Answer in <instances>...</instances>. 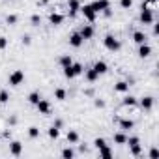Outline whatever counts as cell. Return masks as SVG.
Segmentation results:
<instances>
[{
  "mask_svg": "<svg viewBox=\"0 0 159 159\" xmlns=\"http://www.w3.org/2000/svg\"><path fill=\"white\" fill-rule=\"evenodd\" d=\"M155 17H153V11L150 10V6H146L142 2V8H140V23L142 25H153Z\"/></svg>",
  "mask_w": 159,
  "mask_h": 159,
  "instance_id": "cell-1",
  "label": "cell"
},
{
  "mask_svg": "<svg viewBox=\"0 0 159 159\" xmlns=\"http://www.w3.org/2000/svg\"><path fill=\"white\" fill-rule=\"evenodd\" d=\"M103 43H105V47H107L109 51H112V52H116V51L122 47V45H120V41H118L112 34H107V36H105V39H103Z\"/></svg>",
  "mask_w": 159,
  "mask_h": 159,
  "instance_id": "cell-2",
  "label": "cell"
},
{
  "mask_svg": "<svg viewBox=\"0 0 159 159\" xmlns=\"http://www.w3.org/2000/svg\"><path fill=\"white\" fill-rule=\"evenodd\" d=\"M25 83V71L21 69H15L11 75H10V86H19Z\"/></svg>",
  "mask_w": 159,
  "mask_h": 159,
  "instance_id": "cell-3",
  "label": "cell"
},
{
  "mask_svg": "<svg viewBox=\"0 0 159 159\" xmlns=\"http://www.w3.org/2000/svg\"><path fill=\"white\" fill-rule=\"evenodd\" d=\"M81 13H83V15H84V19H86V21H90V23H94V21H96V15H98V13L92 10V6H90V4L81 6Z\"/></svg>",
  "mask_w": 159,
  "mask_h": 159,
  "instance_id": "cell-4",
  "label": "cell"
},
{
  "mask_svg": "<svg viewBox=\"0 0 159 159\" xmlns=\"http://www.w3.org/2000/svg\"><path fill=\"white\" fill-rule=\"evenodd\" d=\"M83 43H84V39H83V36L79 34V32H73V34L69 36V45H71V47L79 49V47H81Z\"/></svg>",
  "mask_w": 159,
  "mask_h": 159,
  "instance_id": "cell-5",
  "label": "cell"
},
{
  "mask_svg": "<svg viewBox=\"0 0 159 159\" xmlns=\"http://www.w3.org/2000/svg\"><path fill=\"white\" fill-rule=\"evenodd\" d=\"M67 8H69V15L75 17L81 11V2H79V0H67Z\"/></svg>",
  "mask_w": 159,
  "mask_h": 159,
  "instance_id": "cell-6",
  "label": "cell"
},
{
  "mask_svg": "<svg viewBox=\"0 0 159 159\" xmlns=\"http://www.w3.org/2000/svg\"><path fill=\"white\" fill-rule=\"evenodd\" d=\"M92 6V10L96 11V13H99V11H103L105 8H111V4H109V0H96L94 4H90Z\"/></svg>",
  "mask_w": 159,
  "mask_h": 159,
  "instance_id": "cell-7",
  "label": "cell"
},
{
  "mask_svg": "<svg viewBox=\"0 0 159 159\" xmlns=\"http://www.w3.org/2000/svg\"><path fill=\"white\" fill-rule=\"evenodd\" d=\"M36 107H38L39 114H49V112H51V103H49L47 99H39V101L36 103Z\"/></svg>",
  "mask_w": 159,
  "mask_h": 159,
  "instance_id": "cell-8",
  "label": "cell"
},
{
  "mask_svg": "<svg viewBox=\"0 0 159 159\" xmlns=\"http://www.w3.org/2000/svg\"><path fill=\"white\" fill-rule=\"evenodd\" d=\"M10 153L15 155V157H19V155L23 153V144H21L19 140H13V142L10 144Z\"/></svg>",
  "mask_w": 159,
  "mask_h": 159,
  "instance_id": "cell-9",
  "label": "cell"
},
{
  "mask_svg": "<svg viewBox=\"0 0 159 159\" xmlns=\"http://www.w3.org/2000/svg\"><path fill=\"white\" fill-rule=\"evenodd\" d=\"M83 36V39H92L94 38V26H90V25H84L83 28H81V32H79Z\"/></svg>",
  "mask_w": 159,
  "mask_h": 159,
  "instance_id": "cell-10",
  "label": "cell"
},
{
  "mask_svg": "<svg viewBox=\"0 0 159 159\" xmlns=\"http://www.w3.org/2000/svg\"><path fill=\"white\" fill-rule=\"evenodd\" d=\"M150 54H152V47H150L148 43L139 45V56H140V58H148Z\"/></svg>",
  "mask_w": 159,
  "mask_h": 159,
  "instance_id": "cell-11",
  "label": "cell"
},
{
  "mask_svg": "<svg viewBox=\"0 0 159 159\" xmlns=\"http://www.w3.org/2000/svg\"><path fill=\"white\" fill-rule=\"evenodd\" d=\"M49 23L54 25V26H58V25L64 23V15H62V13H51V15H49Z\"/></svg>",
  "mask_w": 159,
  "mask_h": 159,
  "instance_id": "cell-12",
  "label": "cell"
},
{
  "mask_svg": "<svg viewBox=\"0 0 159 159\" xmlns=\"http://www.w3.org/2000/svg\"><path fill=\"white\" fill-rule=\"evenodd\" d=\"M140 107H142L144 111H150V109L153 107V98H152V96L142 98V99H140Z\"/></svg>",
  "mask_w": 159,
  "mask_h": 159,
  "instance_id": "cell-13",
  "label": "cell"
},
{
  "mask_svg": "<svg viewBox=\"0 0 159 159\" xmlns=\"http://www.w3.org/2000/svg\"><path fill=\"white\" fill-rule=\"evenodd\" d=\"M133 41H135L137 45H142V43H146V34H144V32H140V30H137V32L133 34Z\"/></svg>",
  "mask_w": 159,
  "mask_h": 159,
  "instance_id": "cell-14",
  "label": "cell"
},
{
  "mask_svg": "<svg viewBox=\"0 0 159 159\" xmlns=\"http://www.w3.org/2000/svg\"><path fill=\"white\" fill-rule=\"evenodd\" d=\"M92 67L96 69V73H98V75H103V73H107V69H109L105 62H96V64H94Z\"/></svg>",
  "mask_w": 159,
  "mask_h": 159,
  "instance_id": "cell-15",
  "label": "cell"
},
{
  "mask_svg": "<svg viewBox=\"0 0 159 159\" xmlns=\"http://www.w3.org/2000/svg\"><path fill=\"white\" fill-rule=\"evenodd\" d=\"M114 90L120 92V94H124V92L129 90V83H125V81H118V83L114 84Z\"/></svg>",
  "mask_w": 159,
  "mask_h": 159,
  "instance_id": "cell-16",
  "label": "cell"
},
{
  "mask_svg": "<svg viewBox=\"0 0 159 159\" xmlns=\"http://www.w3.org/2000/svg\"><path fill=\"white\" fill-rule=\"evenodd\" d=\"M98 77H99V75L96 73V69H94V67L86 69V81H88V83H96V81H98Z\"/></svg>",
  "mask_w": 159,
  "mask_h": 159,
  "instance_id": "cell-17",
  "label": "cell"
},
{
  "mask_svg": "<svg viewBox=\"0 0 159 159\" xmlns=\"http://www.w3.org/2000/svg\"><path fill=\"white\" fill-rule=\"evenodd\" d=\"M71 64H73L71 54H64V56H60V66H62V67H67V66H71Z\"/></svg>",
  "mask_w": 159,
  "mask_h": 159,
  "instance_id": "cell-18",
  "label": "cell"
},
{
  "mask_svg": "<svg viewBox=\"0 0 159 159\" xmlns=\"http://www.w3.org/2000/svg\"><path fill=\"white\" fill-rule=\"evenodd\" d=\"M133 125H135V124H133V120H127V118H122V120H120V127H122L124 131L133 129Z\"/></svg>",
  "mask_w": 159,
  "mask_h": 159,
  "instance_id": "cell-19",
  "label": "cell"
},
{
  "mask_svg": "<svg viewBox=\"0 0 159 159\" xmlns=\"http://www.w3.org/2000/svg\"><path fill=\"white\" fill-rule=\"evenodd\" d=\"M66 96H67V92H66L64 88H56V90H54V99L64 101V99H66Z\"/></svg>",
  "mask_w": 159,
  "mask_h": 159,
  "instance_id": "cell-20",
  "label": "cell"
},
{
  "mask_svg": "<svg viewBox=\"0 0 159 159\" xmlns=\"http://www.w3.org/2000/svg\"><path fill=\"white\" fill-rule=\"evenodd\" d=\"M67 142H71V144L79 142V133L73 131V129H69V131H67Z\"/></svg>",
  "mask_w": 159,
  "mask_h": 159,
  "instance_id": "cell-21",
  "label": "cell"
},
{
  "mask_svg": "<svg viewBox=\"0 0 159 159\" xmlns=\"http://www.w3.org/2000/svg\"><path fill=\"white\" fill-rule=\"evenodd\" d=\"M99 155L105 157V159H111V157H112V150H111L109 146H103V148H99Z\"/></svg>",
  "mask_w": 159,
  "mask_h": 159,
  "instance_id": "cell-22",
  "label": "cell"
},
{
  "mask_svg": "<svg viewBox=\"0 0 159 159\" xmlns=\"http://www.w3.org/2000/svg\"><path fill=\"white\" fill-rule=\"evenodd\" d=\"M125 107H135L137 105V98H133V96H127V98H124V101H122Z\"/></svg>",
  "mask_w": 159,
  "mask_h": 159,
  "instance_id": "cell-23",
  "label": "cell"
},
{
  "mask_svg": "<svg viewBox=\"0 0 159 159\" xmlns=\"http://www.w3.org/2000/svg\"><path fill=\"white\" fill-rule=\"evenodd\" d=\"M28 137H30V139H38V137H39V129H38L36 125H30V127H28Z\"/></svg>",
  "mask_w": 159,
  "mask_h": 159,
  "instance_id": "cell-24",
  "label": "cell"
},
{
  "mask_svg": "<svg viewBox=\"0 0 159 159\" xmlns=\"http://www.w3.org/2000/svg\"><path fill=\"white\" fill-rule=\"evenodd\" d=\"M47 133H49V137H51V139H58V135H60V129H58L56 125H51Z\"/></svg>",
  "mask_w": 159,
  "mask_h": 159,
  "instance_id": "cell-25",
  "label": "cell"
},
{
  "mask_svg": "<svg viewBox=\"0 0 159 159\" xmlns=\"http://www.w3.org/2000/svg\"><path fill=\"white\" fill-rule=\"evenodd\" d=\"M129 148H131V153H133L135 157H139V155L142 153V148H140V142H139V144H131Z\"/></svg>",
  "mask_w": 159,
  "mask_h": 159,
  "instance_id": "cell-26",
  "label": "cell"
},
{
  "mask_svg": "<svg viewBox=\"0 0 159 159\" xmlns=\"http://www.w3.org/2000/svg\"><path fill=\"white\" fill-rule=\"evenodd\" d=\"M39 99H41V98H39V92H32V94L28 96V103H32V105H36Z\"/></svg>",
  "mask_w": 159,
  "mask_h": 159,
  "instance_id": "cell-27",
  "label": "cell"
},
{
  "mask_svg": "<svg viewBox=\"0 0 159 159\" xmlns=\"http://www.w3.org/2000/svg\"><path fill=\"white\" fill-rule=\"evenodd\" d=\"M125 140H127V137H125L124 133H116V135H114V142H116V144H125Z\"/></svg>",
  "mask_w": 159,
  "mask_h": 159,
  "instance_id": "cell-28",
  "label": "cell"
},
{
  "mask_svg": "<svg viewBox=\"0 0 159 159\" xmlns=\"http://www.w3.org/2000/svg\"><path fill=\"white\" fill-rule=\"evenodd\" d=\"M10 101V92L8 90H0V103H8Z\"/></svg>",
  "mask_w": 159,
  "mask_h": 159,
  "instance_id": "cell-29",
  "label": "cell"
},
{
  "mask_svg": "<svg viewBox=\"0 0 159 159\" xmlns=\"http://www.w3.org/2000/svg\"><path fill=\"white\" fill-rule=\"evenodd\" d=\"M71 69H73V73H75V77L77 75H81L84 69H83V64H71Z\"/></svg>",
  "mask_w": 159,
  "mask_h": 159,
  "instance_id": "cell-30",
  "label": "cell"
},
{
  "mask_svg": "<svg viewBox=\"0 0 159 159\" xmlns=\"http://www.w3.org/2000/svg\"><path fill=\"white\" fill-rule=\"evenodd\" d=\"M73 155H75V152H73L71 148H64V150H62V157H64V159H71Z\"/></svg>",
  "mask_w": 159,
  "mask_h": 159,
  "instance_id": "cell-31",
  "label": "cell"
},
{
  "mask_svg": "<svg viewBox=\"0 0 159 159\" xmlns=\"http://www.w3.org/2000/svg\"><path fill=\"white\" fill-rule=\"evenodd\" d=\"M64 77H66V79H73V77H75V73H73V69H71V66H67V67H64Z\"/></svg>",
  "mask_w": 159,
  "mask_h": 159,
  "instance_id": "cell-32",
  "label": "cell"
},
{
  "mask_svg": "<svg viewBox=\"0 0 159 159\" xmlns=\"http://www.w3.org/2000/svg\"><path fill=\"white\" fill-rule=\"evenodd\" d=\"M94 146L99 150V148H103V146H107V142H105V139H101V137H98L96 140H94Z\"/></svg>",
  "mask_w": 159,
  "mask_h": 159,
  "instance_id": "cell-33",
  "label": "cell"
},
{
  "mask_svg": "<svg viewBox=\"0 0 159 159\" xmlns=\"http://www.w3.org/2000/svg\"><path fill=\"white\" fill-rule=\"evenodd\" d=\"M120 6H122V10H129L133 6V0H120Z\"/></svg>",
  "mask_w": 159,
  "mask_h": 159,
  "instance_id": "cell-34",
  "label": "cell"
},
{
  "mask_svg": "<svg viewBox=\"0 0 159 159\" xmlns=\"http://www.w3.org/2000/svg\"><path fill=\"white\" fill-rule=\"evenodd\" d=\"M6 23H8V25H15V23H17V15H8V17H6Z\"/></svg>",
  "mask_w": 159,
  "mask_h": 159,
  "instance_id": "cell-35",
  "label": "cell"
},
{
  "mask_svg": "<svg viewBox=\"0 0 159 159\" xmlns=\"http://www.w3.org/2000/svg\"><path fill=\"white\" fill-rule=\"evenodd\" d=\"M6 47H8V38L0 36V49H6Z\"/></svg>",
  "mask_w": 159,
  "mask_h": 159,
  "instance_id": "cell-36",
  "label": "cell"
},
{
  "mask_svg": "<svg viewBox=\"0 0 159 159\" xmlns=\"http://www.w3.org/2000/svg\"><path fill=\"white\" fill-rule=\"evenodd\" d=\"M30 23H32V25H39V23H41V17H39V15H32V17H30Z\"/></svg>",
  "mask_w": 159,
  "mask_h": 159,
  "instance_id": "cell-37",
  "label": "cell"
},
{
  "mask_svg": "<svg viewBox=\"0 0 159 159\" xmlns=\"http://www.w3.org/2000/svg\"><path fill=\"white\" fill-rule=\"evenodd\" d=\"M157 157H159L157 148H152V150H150V159H157Z\"/></svg>",
  "mask_w": 159,
  "mask_h": 159,
  "instance_id": "cell-38",
  "label": "cell"
},
{
  "mask_svg": "<svg viewBox=\"0 0 159 159\" xmlns=\"http://www.w3.org/2000/svg\"><path fill=\"white\" fill-rule=\"evenodd\" d=\"M30 43H32L30 36H23V45H30Z\"/></svg>",
  "mask_w": 159,
  "mask_h": 159,
  "instance_id": "cell-39",
  "label": "cell"
},
{
  "mask_svg": "<svg viewBox=\"0 0 159 159\" xmlns=\"http://www.w3.org/2000/svg\"><path fill=\"white\" fill-rule=\"evenodd\" d=\"M157 2H159V0H144V4H146V6H155Z\"/></svg>",
  "mask_w": 159,
  "mask_h": 159,
  "instance_id": "cell-40",
  "label": "cell"
},
{
  "mask_svg": "<svg viewBox=\"0 0 159 159\" xmlns=\"http://www.w3.org/2000/svg\"><path fill=\"white\" fill-rule=\"evenodd\" d=\"M94 105H96L98 109H101V107H105V103H103L101 99H96V101H94Z\"/></svg>",
  "mask_w": 159,
  "mask_h": 159,
  "instance_id": "cell-41",
  "label": "cell"
},
{
  "mask_svg": "<svg viewBox=\"0 0 159 159\" xmlns=\"http://www.w3.org/2000/svg\"><path fill=\"white\" fill-rule=\"evenodd\" d=\"M103 13H105V17H111V15H112V11H111V8H105V10H103Z\"/></svg>",
  "mask_w": 159,
  "mask_h": 159,
  "instance_id": "cell-42",
  "label": "cell"
},
{
  "mask_svg": "<svg viewBox=\"0 0 159 159\" xmlns=\"http://www.w3.org/2000/svg\"><path fill=\"white\" fill-rule=\"evenodd\" d=\"M159 34V25H153V36H157Z\"/></svg>",
  "mask_w": 159,
  "mask_h": 159,
  "instance_id": "cell-43",
  "label": "cell"
}]
</instances>
